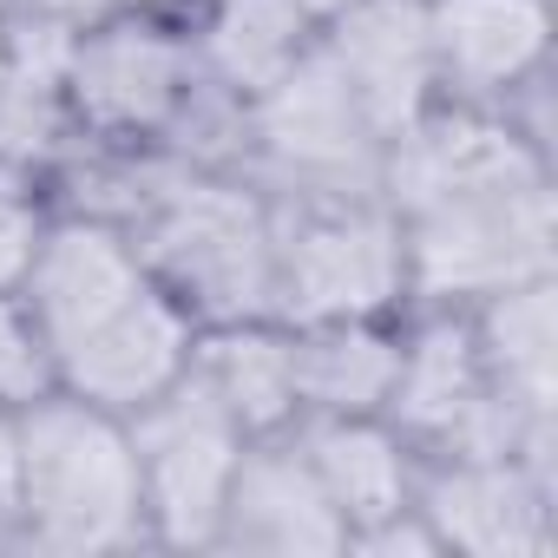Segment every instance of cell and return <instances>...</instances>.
Returning a JSON list of instances; mask_svg holds the SVG:
<instances>
[{"label": "cell", "instance_id": "obj_1", "mask_svg": "<svg viewBox=\"0 0 558 558\" xmlns=\"http://www.w3.org/2000/svg\"><path fill=\"white\" fill-rule=\"evenodd\" d=\"M14 434H21V545L93 558L145 538V493L125 414L53 388L14 414Z\"/></svg>", "mask_w": 558, "mask_h": 558}, {"label": "cell", "instance_id": "obj_2", "mask_svg": "<svg viewBox=\"0 0 558 558\" xmlns=\"http://www.w3.org/2000/svg\"><path fill=\"white\" fill-rule=\"evenodd\" d=\"M408 290V256L395 210L368 204H303L296 217H269V310L296 329L381 316Z\"/></svg>", "mask_w": 558, "mask_h": 558}, {"label": "cell", "instance_id": "obj_3", "mask_svg": "<svg viewBox=\"0 0 558 558\" xmlns=\"http://www.w3.org/2000/svg\"><path fill=\"white\" fill-rule=\"evenodd\" d=\"M132 243L197 323L269 310V210L236 184H178Z\"/></svg>", "mask_w": 558, "mask_h": 558}, {"label": "cell", "instance_id": "obj_4", "mask_svg": "<svg viewBox=\"0 0 558 558\" xmlns=\"http://www.w3.org/2000/svg\"><path fill=\"white\" fill-rule=\"evenodd\" d=\"M401 256H408V290L427 296H493L506 283L551 269V191L499 184L440 197L421 210H401Z\"/></svg>", "mask_w": 558, "mask_h": 558}, {"label": "cell", "instance_id": "obj_5", "mask_svg": "<svg viewBox=\"0 0 558 558\" xmlns=\"http://www.w3.org/2000/svg\"><path fill=\"white\" fill-rule=\"evenodd\" d=\"M145 493V532L165 545H217L223 493L243 460V434L178 375L158 401L125 414Z\"/></svg>", "mask_w": 558, "mask_h": 558}, {"label": "cell", "instance_id": "obj_6", "mask_svg": "<svg viewBox=\"0 0 558 558\" xmlns=\"http://www.w3.org/2000/svg\"><path fill=\"white\" fill-rule=\"evenodd\" d=\"M381 421L408 447H440V453H525L512 414L499 408L473 323H427L401 342L395 395Z\"/></svg>", "mask_w": 558, "mask_h": 558}, {"label": "cell", "instance_id": "obj_7", "mask_svg": "<svg viewBox=\"0 0 558 558\" xmlns=\"http://www.w3.org/2000/svg\"><path fill=\"white\" fill-rule=\"evenodd\" d=\"M414 506L440 551L473 558H545L551 551V480L525 453H447Z\"/></svg>", "mask_w": 558, "mask_h": 558}, {"label": "cell", "instance_id": "obj_8", "mask_svg": "<svg viewBox=\"0 0 558 558\" xmlns=\"http://www.w3.org/2000/svg\"><path fill=\"white\" fill-rule=\"evenodd\" d=\"M191 336H197V316L151 276V283L132 303H119L106 323H93L86 336L53 349V375H60L66 395H86L112 414H132L184 375Z\"/></svg>", "mask_w": 558, "mask_h": 558}, {"label": "cell", "instance_id": "obj_9", "mask_svg": "<svg viewBox=\"0 0 558 558\" xmlns=\"http://www.w3.org/2000/svg\"><path fill=\"white\" fill-rule=\"evenodd\" d=\"M256 112V138L263 151L316 184H342V178H368L381 171V132L368 125V112L355 106V93L342 86V73L323 60V47H310L269 93L250 99Z\"/></svg>", "mask_w": 558, "mask_h": 558}, {"label": "cell", "instance_id": "obj_10", "mask_svg": "<svg viewBox=\"0 0 558 558\" xmlns=\"http://www.w3.org/2000/svg\"><path fill=\"white\" fill-rule=\"evenodd\" d=\"M316 47L342 73V86L355 93L381 145L401 138L440 86L434 40H427V0H355L349 14H336L316 34Z\"/></svg>", "mask_w": 558, "mask_h": 558}, {"label": "cell", "instance_id": "obj_11", "mask_svg": "<svg viewBox=\"0 0 558 558\" xmlns=\"http://www.w3.org/2000/svg\"><path fill=\"white\" fill-rule=\"evenodd\" d=\"M217 545L276 551V558L349 551V525L323 499L316 466H310V453H303V440L290 427L283 434H263V440H243V460H236L230 493H223Z\"/></svg>", "mask_w": 558, "mask_h": 558}, {"label": "cell", "instance_id": "obj_12", "mask_svg": "<svg viewBox=\"0 0 558 558\" xmlns=\"http://www.w3.org/2000/svg\"><path fill=\"white\" fill-rule=\"evenodd\" d=\"M184 86H191V53L132 14H106L93 34H73L66 93L93 125L151 132L184 106Z\"/></svg>", "mask_w": 558, "mask_h": 558}, {"label": "cell", "instance_id": "obj_13", "mask_svg": "<svg viewBox=\"0 0 558 558\" xmlns=\"http://www.w3.org/2000/svg\"><path fill=\"white\" fill-rule=\"evenodd\" d=\"M145 283H151V269L125 230L93 223V217H66V223L40 230V250H34L21 296H27L47 349H66L73 336L106 323L119 303H132Z\"/></svg>", "mask_w": 558, "mask_h": 558}, {"label": "cell", "instance_id": "obj_14", "mask_svg": "<svg viewBox=\"0 0 558 558\" xmlns=\"http://www.w3.org/2000/svg\"><path fill=\"white\" fill-rule=\"evenodd\" d=\"M480 362L486 381L499 395V408L512 414L525 460L545 466V440H551V395H558V296H551V269L525 276V283H506L493 296H480Z\"/></svg>", "mask_w": 558, "mask_h": 558}, {"label": "cell", "instance_id": "obj_15", "mask_svg": "<svg viewBox=\"0 0 558 558\" xmlns=\"http://www.w3.org/2000/svg\"><path fill=\"white\" fill-rule=\"evenodd\" d=\"M184 381L243 434H283L303 421V395H296V336L269 329L263 316H236V323H204L191 336V362Z\"/></svg>", "mask_w": 558, "mask_h": 558}, {"label": "cell", "instance_id": "obj_16", "mask_svg": "<svg viewBox=\"0 0 558 558\" xmlns=\"http://www.w3.org/2000/svg\"><path fill=\"white\" fill-rule=\"evenodd\" d=\"M296 440H303V453L316 466L323 499L349 525V538L414 506L408 440L381 414H303Z\"/></svg>", "mask_w": 558, "mask_h": 558}, {"label": "cell", "instance_id": "obj_17", "mask_svg": "<svg viewBox=\"0 0 558 558\" xmlns=\"http://www.w3.org/2000/svg\"><path fill=\"white\" fill-rule=\"evenodd\" d=\"M434 80L460 93H512L538 73L551 14L545 0H427Z\"/></svg>", "mask_w": 558, "mask_h": 558}, {"label": "cell", "instance_id": "obj_18", "mask_svg": "<svg viewBox=\"0 0 558 558\" xmlns=\"http://www.w3.org/2000/svg\"><path fill=\"white\" fill-rule=\"evenodd\" d=\"M395 368H401V342L381 336L375 316L296 329L303 414H381L395 395Z\"/></svg>", "mask_w": 558, "mask_h": 558}, {"label": "cell", "instance_id": "obj_19", "mask_svg": "<svg viewBox=\"0 0 558 558\" xmlns=\"http://www.w3.org/2000/svg\"><path fill=\"white\" fill-rule=\"evenodd\" d=\"M316 34L323 27L296 8V0H217L210 34H204V66L230 93L256 99L316 47Z\"/></svg>", "mask_w": 558, "mask_h": 558}, {"label": "cell", "instance_id": "obj_20", "mask_svg": "<svg viewBox=\"0 0 558 558\" xmlns=\"http://www.w3.org/2000/svg\"><path fill=\"white\" fill-rule=\"evenodd\" d=\"M60 375H53V349L27 310L21 290H0V414H21L27 401L53 395Z\"/></svg>", "mask_w": 558, "mask_h": 558}, {"label": "cell", "instance_id": "obj_21", "mask_svg": "<svg viewBox=\"0 0 558 558\" xmlns=\"http://www.w3.org/2000/svg\"><path fill=\"white\" fill-rule=\"evenodd\" d=\"M40 210L27 204V191H0V290H21L34 250H40Z\"/></svg>", "mask_w": 558, "mask_h": 558}, {"label": "cell", "instance_id": "obj_22", "mask_svg": "<svg viewBox=\"0 0 558 558\" xmlns=\"http://www.w3.org/2000/svg\"><path fill=\"white\" fill-rule=\"evenodd\" d=\"M0 545H21V434L0 414Z\"/></svg>", "mask_w": 558, "mask_h": 558}, {"label": "cell", "instance_id": "obj_23", "mask_svg": "<svg viewBox=\"0 0 558 558\" xmlns=\"http://www.w3.org/2000/svg\"><path fill=\"white\" fill-rule=\"evenodd\" d=\"M73 14H145V8H165V0H60Z\"/></svg>", "mask_w": 558, "mask_h": 558}, {"label": "cell", "instance_id": "obj_24", "mask_svg": "<svg viewBox=\"0 0 558 558\" xmlns=\"http://www.w3.org/2000/svg\"><path fill=\"white\" fill-rule=\"evenodd\" d=\"M296 8H303V14H310L316 27H329L336 14H349V8H355V0H296Z\"/></svg>", "mask_w": 558, "mask_h": 558}, {"label": "cell", "instance_id": "obj_25", "mask_svg": "<svg viewBox=\"0 0 558 558\" xmlns=\"http://www.w3.org/2000/svg\"><path fill=\"white\" fill-rule=\"evenodd\" d=\"M14 8H60V0H14Z\"/></svg>", "mask_w": 558, "mask_h": 558}]
</instances>
